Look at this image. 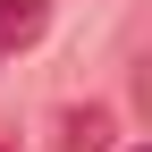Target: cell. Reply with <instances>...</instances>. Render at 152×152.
<instances>
[{
	"label": "cell",
	"mask_w": 152,
	"mask_h": 152,
	"mask_svg": "<svg viewBox=\"0 0 152 152\" xmlns=\"http://www.w3.org/2000/svg\"><path fill=\"white\" fill-rule=\"evenodd\" d=\"M51 144H59V152H110V144H118V118H110L102 102L59 110V118H51Z\"/></svg>",
	"instance_id": "1"
},
{
	"label": "cell",
	"mask_w": 152,
	"mask_h": 152,
	"mask_svg": "<svg viewBox=\"0 0 152 152\" xmlns=\"http://www.w3.org/2000/svg\"><path fill=\"white\" fill-rule=\"evenodd\" d=\"M135 152H144V144H135Z\"/></svg>",
	"instance_id": "3"
},
{
	"label": "cell",
	"mask_w": 152,
	"mask_h": 152,
	"mask_svg": "<svg viewBox=\"0 0 152 152\" xmlns=\"http://www.w3.org/2000/svg\"><path fill=\"white\" fill-rule=\"evenodd\" d=\"M42 34H51V0H0V59L34 51Z\"/></svg>",
	"instance_id": "2"
}]
</instances>
